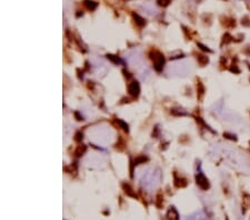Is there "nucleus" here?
Wrapping results in <instances>:
<instances>
[{"mask_svg":"<svg viewBox=\"0 0 250 220\" xmlns=\"http://www.w3.org/2000/svg\"><path fill=\"white\" fill-rule=\"evenodd\" d=\"M85 6L86 7H88L89 9H95L96 7H97V4L94 2V1H91V0H86L85 1Z\"/></svg>","mask_w":250,"mask_h":220,"instance_id":"3","label":"nucleus"},{"mask_svg":"<svg viewBox=\"0 0 250 220\" xmlns=\"http://www.w3.org/2000/svg\"><path fill=\"white\" fill-rule=\"evenodd\" d=\"M158 2H159V5H161V6H167L170 2V0H159Z\"/></svg>","mask_w":250,"mask_h":220,"instance_id":"4","label":"nucleus"},{"mask_svg":"<svg viewBox=\"0 0 250 220\" xmlns=\"http://www.w3.org/2000/svg\"><path fill=\"white\" fill-rule=\"evenodd\" d=\"M197 184L199 185V187L201 189H208L209 188V184H208V180L206 178L205 176L202 174H199L197 175Z\"/></svg>","mask_w":250,"mask_h":220,"instance_id":"1","label":"nucleus"},{"mask_svg":"<svg viewBox=\"0 0 250 220\" xmlns=\"http://www.w3.org/2000/svg\"><path fill=\"white\" fill-rule=\"evenodd\" d=\"M129 92L134 96L138 95V92H139V85H138V82H132L129 86Z\"/></svg>","mask_w":250,"mask_h":220,"instance_id":"2","label":"nucleus"}]
</instances>
